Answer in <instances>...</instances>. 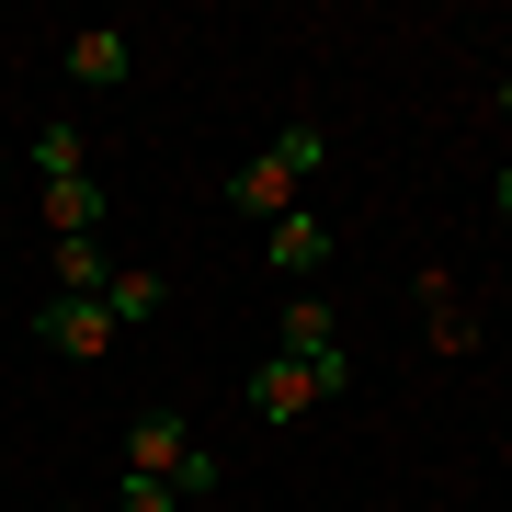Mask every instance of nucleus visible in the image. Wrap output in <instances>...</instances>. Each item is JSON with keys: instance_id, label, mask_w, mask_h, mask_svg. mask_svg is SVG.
I'll return each mask as SVG.
<instances>
[{"instance_id": "f257e3e1", "label": "nucleus", "mask_w": 512, "mask_h": 512, "mask_svg": "<svg viewBox=\"0 0 512 512\" xmlns=\"http://www.w3.org/2000/svg\"><path fill=\"white\" fill-rule=\"evenodd\" d=\"M319 171H330V137H319V126H274L262 160L228 171V205H251V217H296V194H308Z\"/></svg>"}, {"instance_id": "f03ea898", "label": "nucleus", "mask_w": 512, "mask_h": 512, "mask_svg": "<svg viewBox=\"0 0 512 512\" xmlns=\"http://www.w3.org/2000/svg\"><path fill=\"white\" fill-rule=\"evenodd\" d=\"M274 353H285V365H308V387H319V399H342V387H353V353H342V308H330L319 285H296L285 308H274Z\"/></svg>"}, {"instance_id": "7ed1b4c3", "label": "nucleus", "mask_w": 512, "mask_h": 512, "mask_svg": "<svg viewBox=\"0 0 512 512\" xmlns=\"http://www.w3.org/2000/svg\"><path fill=\"white\" fill-rule=\"evenodd\" d=\"M126 467H137V478H171L183 501L217 490V444H194L183 410H137V421H126Z\"/></svg>"}, {"instance_id": "20e7f679", "label": "nucleus", "mask_w": 512, "mask_h": 512, "mask_svg": "<svg viewBox=\"0 0 512 512\" xmlns=\"http://www.w3.org/2000/svg\"><path fill=\"white\" fill-rule=\"evenodd\" d=\"M35 342H46V353H69V365H103L126 330H114L103 296H46V308H35Z\"/></svg>"}, {"instance_id": "39448f33", "label": "nucleus", "mask_w": 512, "mask_h": 512, "mask_svg": "<svg viewBox=\"0 0 512 512\" xmlns=\"http://www.w3.org/2000/svg\"><path fill=\"white\" fill-rule=\"evenodd\" d=\"M239 399H251V421H274V433H285V421H308V410H319V387H308V365H285V353H262Z\"/></svg>"}, {"instance_id": "423d86ee", "label": "nucleus", "mask_w": 512, "mask_h": 512, "mask_svg": "<svg viewBox=\"0 0 512 512\" xmlns=\"http://www.w3.org/2000/svg\"><path fill=\"white\" fill-rule=\"evenodd\" d=\"M421 342L433 353H478V308L456 296V274H421Z\"/></svg>"}, {"instance_id": "0eeeda50", "label": "nucleus", "mask_w": 512, "mask_h": 512, "mask_svg": "<svg viewBox=\"0 0 512 512\" xmlns=\"http://www.w3.org/2000/svg\"><path fill=\"white\" fill-rule=\"evenodd\" d=\"M274 274H285V285H319V274H330V217H308V205L274 217Z\"/></svg>"}, {"instance_id": "6e6552de", "label": "nucleus", "mask_w": 512, "mask_h": 512, "mask_svg": "<svg viewBox=\"0 0 512 512\" xmlns=\"http://www.w3.org/2000/svg\"><path fill=\"white\" fill-rule=\"evenodd\" d=\"M103 308H114V330H137V319H160V308H171V274H148V262H114V285H103Z\"/></svg>"}, {"instance_id": "1a4fd4ad", "label": "nucleus", "mask_w": 512, "mask_h": 512, "mask_svg": "<svg viewBox=\"0 0 512 512\" xmlns=\"http://www.w3.org/2000/svg\"><path fill=\"white\" fill-rule=\"evenodd\" d=\"M126 69H137V46H126V35H69V80H80V92H114Z\"/></svg>"}, {"instance_id": "9d476101", "label": "nucleus", "mask_w": 512, "mask_h": 512, "mask_svg": "<svg viewBox=\"0 0 512 512\" xmlns=\"http://www.w3.org/2000/svg\"><path fill=\"white\" fill-rule=\"evenodd\" d=\"M46 228L57 239H103V183L80 171V183H46Z\"/></svg>"}, {"instance_id": "9b49d317", "label": "nucleus", "mask_w": 512, "mask_h": 512, "mask_svg": "<svg viewBox=\"0 0 512 512\" xmlns=\"http://www.w3.org/2000/svg\"><path fill=\"white\" fill-rule=\"evenodd\" d=\"M103 285H114L103 239H57V296H103Z\"/></svg>"}, {"instance_id": "f8f14e48", "label": "nucleus", "mask_w": 512, "mask_h": 512, "mask_svg": "<svg viewBox=\"0 0 512 512\" xmlns=\"http://www.w3.org/2000/svg\"><path fill=\"white\" fill-rule=\"evenodd\" d=\"M23 160H35V183H80V126H35V148H23Z\"/></svg>"}, {"instance_id": "ddd939ff", "label": "nucleus", "mask_w": 512, "mask_h": 512, "mask_svg": "<svg viewBox=\"0 0 512 512\" xmlns=\"http://www.w3.org/2000/svg\"><path fill=\"white\" fill-rule=\"evenodd\" d=\"M171 501H183V490H171V478H137V467L114 478V512H171Z\"/></svg>"}, {"instance_id": "4468645a", "label": "nucleus", "mask_w": 512, "mask_h": 512, "mask_svg": "<svg viewBox=\"0 0 512 512\" xmlns=\"http://www.w3.org/2000/svg\"><path fill=\"white\" fill-rule=\"evenodd\" d=\"M490 194H501V217H512V160H501V183H490Z\"/></svg>"}, {"instance_id": "2eb2a0df", "label": "nucleus", "mask_w": 512, "mask_h": 512, "mask_svg": "<svg viewBox=\"0 0 512 512\" xmlns=\"http://www.w3.org/2000/svg\"><path fill=\"white\" fill-rule=\"evenodd\" d=\"M501 126H512V80H501Z\"/></svg>"}]
</instances>
